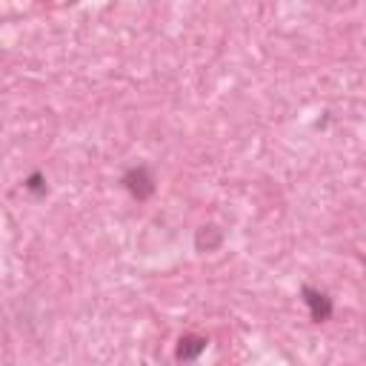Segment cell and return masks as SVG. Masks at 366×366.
Masks as SVG:
<instances>
[{
  "instance_id": "1",
  "label": "cell",
  "mask_w": 366,
  "mask_h": 366,
  "mask_svg": "<svg viewBox=\"0 0 366 366\" xmlns=\"http://www.w3.org/2000/svg\"><path fill=\"white\" fill-rule=\"evenodd\" d=\"M120 183L126 186V192H129L134 200H149V197L154 194V177H152V172H149L146 166H132V169L123 174Z\"/></svg>"
},
{
  "instance_id": "2",
  "label": "cell",
  "mask_w": 366,
  "mask_h": 366,
  "mask_svg": "<svg viewBox=\"0 0 366 366\" xmlns=\"http://www.w3.org/2000/svg\"><path fill=\"white\" fill-rule=\"evenodd\" d=\"M300 295H303V303L309 306V317H312L315 323H323V320H329V317H332L335 303H332V297H329L326 292L312 289V286H303V289H300Z\"/></svg>"
},
{
  "instance_id": "3",
  "label": "cell",
  "mask_w": 366,
  "mask_h": 366,
  "mask_svg": "<svg viewBox=\"0 0 366 366\" xmlns=\"http://www.w3.org/2000/svg\"><path fill=\"white\" fill-rule=\"evenodd\" d=\"M206 346H209V340H206L203 335L186 332V335H180V340H177V349H174V360L192 363V360H197V357L206 352Z\"/></svg>"
},
{
  "instance_id": "4",
  "label": "cell",
  "mask_w": 366,
  "mask_h": 366,
  "mask_svg": "<svg viewBox=\"0 0 366 366\" xmlns=\"http://www.w3.org/2000/svg\"><path fill=\"white\" fill-rule=\"evenodd\" d=\"M220 243H223V232H220L214 223L200 226L197 234H194V249H197V252H214Z\"/></svg>"
},
{
  "instance_id": "5",
  "label": "cell",
  "mask_w": 366,
  "mask_h": 366,
  "mask_svg": "<svg viewBox=\"0 0 366 366\" xmlns=\"http://www.w3.org/2000/svg\"><path fill=\"white\" fill-rule=\"evenodd\" d=\"M23 189H26V192H34V194H46V177H43L40 172H31V174L26 177V183H23Z\"/></svg>"
}]
</instances>
